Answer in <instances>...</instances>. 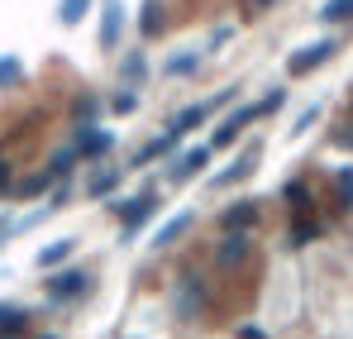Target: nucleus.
Returning <instances> with one entry per match:
<instances>
[{"label": "nucleus", "mask_w": 353, "mask_h": 339, "mask_svg": "<svg viewBox=\"0 0 353 339\" xmlns=\"http://www.w3.org/2000/svg\"><path fill=\"white\" fill-rule=\"evenodd\" d=\"M282 106H287V91H282V86H277V91H268V96H263V101H253V106H239V110L230 115V119H225L215 134H210V148H230V144H234V139L248 129V124H253V119H263V115L282 110Z\"/></svg>", "instance_id": "1"}, {"label": "nucleus", "mask_w": 353, "mask_h": 339, "mask_svg": "<svg viewBox=\"0 0 353 339\" xmlns=\"http://www.w3.org/2000/svg\"><path fill=\"white\" fill-rule=\"evenodd\" d=\"M158 206H163V191L158 186L143 191V196H134V201H124V206H115L119 211V244H134L139 229L148 225V215H158Z\"/></svg>", "instance_id": "2"}, {"label": "nucleus", "mask_w": 353, "mask_h": 339, "mask_svg": "<svg viewBox=\"0 0 353 339\" xmlns=\"http://www.w3.org/2000/svg\"><path fill=\"white\" fill-rule=\"evenodd\" d=\"M334 53H339V39H315V43H305V48H296V53L287 57V77H305V72L325 67Z\"/></svg>", "instance_id": "3"}, {"label": "nucleus", "mask_w": 353, "mask_h": 339, "mask_svg": "<svg viewBox=\"0 0 353 339\" xmlns=\"http://www.w3.org/2000/svg\"><path fill=\"white\" fill-rule=\"evenodd\" d=\"M210 158H215L210 144H191V148H181V158H172V168H168V182H191V177H201V172L210 168Z\"/></svg>", "instance_id": "4"}, {"label": "nucleus", "mask_w": 353, "mask_h": 339, "mask_svg": "<svg viewBox=\"0 0 353 339\" xmlns=\"http://www.w3.org/2000/svg\"><path fill=\"white\" fill-rule=\"evenodd\" d=\"M119 34H124V5L101 0V48H119Z\"/></svg>", "instance_id": "5"}, {"label": "nucleus", "mask_w": 353, "mask_h": 339, "mask_svg": "<svg viewBox=\"0 0 353 339\" xmlns=\"http://www.w3.org/2000/svg\"><path fill=\"white\" fill-rule=\"evenodd\" d=\"M110 148H115V139H110L105 129H81V144H77L81 163H101V158H105Z\"/></svg>", "instance_id": "6"}, {"label": "nucleus", "mask_w": 353, "mask_h": 339, "mask_svg": "<svg viewBox=\"0 0 353 339\" xmlns=\"http://www.w3.org/2000/svg\"><path fill=\"white\" fill-rule=\"evenodd\" d=\"M205 119H210V106H186V110H176V119L168 124V134L181 144V139H186V134H196Z\"/></svg>", "instance_id": "7"}, {"label": "nucleus", "mask_w": 353, "mask_h": 339, "mask_svg": "<svg viewBox=\"0 0 353 339\" xmlns=\"http://www.w3.org/2000/svg\"><path fill=\"white\" fill-rule=\"evenodd\" d=\"M81 287H86L81 268H67V273H58V278H48V287H43V291H48L53 301H67V296H77Z\"/></svg>", "instance_id": "8"}, {"label": "nucleus", "mask_w": 353, "mask_h": 339, "mask_svg": "<svg viewBox=\"0 0 353 339\" xmlns=\"http://www.w3.org/2000/svg\"><path fill=\"white\" fill-rule=\"evenodd\" d=\"M258 153H263V148H258V144H253V148H248V153H243V158H239L234 168L215 172V186H234V182H243V177H253V168H258Z\"/></svg>", "instance_id": "9"}, {"label": "nucleus", "mask_w": 353, "mask_h": 339, "mask_svg": "<svg viewBox=\"0 0 353 339\" xmlns=\"http://www.w3.org/2000/svg\"><path fill=\"white\" fill-rule=\"evenodd\" d=\"M119 182H124V168H101L91 182H86V196H91V201H105Z\"/></svg>", "instance_id": "10"}, {"label": "nucleus", "mask_w": 353, "mask_h": 339, "mask_svg": "<svg viewBox=\"0 0 353 339\" xmlns=\"http://www.w3.org/2000/svg\"><path fill=\"white\" fill-rule=\"evenodd\" d=\"M172 148H176V139H172V134H158V139H148V144H143V153H134V168H148V163L168 158Z\"/></svg>", "instance_id": "11"}, {"label": "nucleus", "mask_w": 353, "mask_h": 339, "mask_svg": "<svg viewBox=\"0 0 353 339\" xmlns=\"http://www.w3.org/2000/svg\"><path fill=\"white\" fill-rule=\"evenodd\" d=\"M191 220H196V215H191V211H176V215H168V220H163V229H158V234H153V249H168V244H172V239H181V229L191 225Z\"/></svg>", "instance_id": "12"}, {"label": "nucleus", "mask_w": 353, "mask_h": 339, "mask_svg": "<svg viewBox=\"0 0 353 339\" xmlns=\"http://www.w3.org/2000/svg\"><path fill=\"white\" fill-rule=\"evenodd\" d=\"M72 253H77V239H58V244H43L34 263H39V268H58V263H67Z\"/></svg>", "instance_id": "13"}, {"label": "nucleus", "mask_w": 353, "mask_h": 339, "mask_svg": "<svg viewBox=\"0 0 353 339\" xmlns=\"http://www.w3.org/2000/svg\"><path fill=\"white\" fill-rule=\"evenodd\" d=\"M196 67H201V53L186 48V53H172L163 62V77H186V72H196Z\"/></svg>", "instance_id": "14"}, {"label": "nucleus", "mask_w": 353, "mask_h": 339, "mask_svg": "<svg viewBox=\"0 0 353 339\" xmlns=\"http://www.w3.org/2000/svg\"><path fill=\"white\" fill-rule=\"evenodd\" d=\"M91 5H96V0H62V5H58V24L77 29V24H81V19L91 14Z\"/></svg>", "instance_id": "15"}, {"label": "nucleus", "mask_w": 353, "mask_h": 339, "mask_svg": "<svg viewBox=\"0 0 353 339\" xmlns=\"http://www.w3.org/2000/svg\"><path fill=\"white\" fill-rule=\"evenodd\" d=\"M24 325H29V311H24V306H5V301H0V335H19Z\"/></svg>", "instance_id": "16"}, {"label": "nucleus", "mask_w": 353, "mask_h": 339, "mask_svg": "<svg viewBox=\"0 0 353 339\" xmlns=\"http://www.w3.org/2000/svg\"><path fill=\"white\" fill-rule=\"evenodd\" d=\"M315 19H320V24H339V19H353V0H330V5H320V10H315Z\"/></svg>", "instance_id": "17"}, {"label": "nucleus", "mask_w": 353, "mask_h": 339, "mask_svg": "<svg viewBox=\"0 0 353 339\" xmlns=\"http://www.w3.org/2000/svg\"><path fill=\"white\" fill-rule=\"evenodd\" d=\"M253 215H258V206H253V201H239L234 211L225 215V229H239V234H243V229L253 225Z\"/></svg>", "instance_id": "18"}, {"label": "nucleus", "mask_w": 353, "mask_h": 339, "mask_svg": "<svg viewBox=\"0 0 353 339\" xmlns=\"http://www.w3.org/2000/svg\"><path fill=\"white\" fill-rule=\"evenodd\" d=\"M96 115H101V101L96 96L77 101V129H96Z\"/></svg>", "instance_id": "19"}, {"label": "nucleus", "mask_w": 353, "mask_h": 339, "mask_svg": "<svg viewBox=\"0 0 353 339\" xmlns=\"http://www.w3.org/2000/svg\"><path fill=\"white\" fill-rule=\"evenodd\" d=\"M143 72H148L143 53H129V57H124V81H129V86H139V81H143Z\"/></svg>", "instance_id": "20"}, {"label": "nucleus", "mask_w": 353, "mask_h": 339, "mask_svg": "<svg viewBox=\"0 0 353 339\" xmlns=\"http://www.w3.org/2000/svg\"><path fill=\"white\" fill-rule=\"evenodd\" d=\"M158 24H163V19H158V0H148V5H143V14H139L143 39H153V34H158Z\"/></svg>", "instance_id": "21"}, {"label": "nucleus", "mask_w": 353, "mask_h": 339, "mask_svg": "<svg viewBox=\"0 0 353 339\" xmlns=\"http://www.w3.org/2000/svg\"><path fill=\"white\" fill-rule=\"evenodd\" d=\"M48 186H53V177H48V172H39V177H29V182H24V186H19L14 196H43Z\"/></svg>", "instance_id": "22"}, {"label": "nucleus", "mask_w": 353, "mask_h": 339, "mask_svg": "<svg viewBox=\"0 0 353 339\" xmlns=\"http://www.w3.org/2000/svg\"><path fill=\"white\" fill-rule=\"evenodd\" d=\"M315 119H320V106H305V110H301V119L292 124V139H301V134H305V129H310Z\"/></svg>", "instance_id": "23"}, {"label": "nucleus", "mask_w": 353, "mask_h": 339, "mask_svg": "<svg viewBox=\"0 0 353 339\" xmlns=\"http://www.w3.org/2000/svg\"><path fill=\"white\" fill-rule=\"evenodd\" d=\"M19 57H0V86H10V81H19Z\"/></svg>", "instance_id": "24"}, {"label": "nucleus", "mask_w": 353, "mask_h": 339, "mask_svg": "<svg viewBox=\"0 0 353 339\" xmlns=\"http://www.w3.org/2000/svg\"><path fill=\"white\" fill-rule=\"evenodd\" d=\"M134 106H139V96H134V91H115V96H110V110H115V115H129Z\"/></svg>", "instance_id": "25"}, {"label": "nucleus", "mask_w": 353, "mask_h": 339, "mask_svg": "<svg viewBox=\"0 0 353 339\" xmlns=\"http://www.w3.org/2000/svg\"><path fill=\"white\" fill-rule=\"evenodd\" d=\"M339 201H344V206H353V168L339 172Z\"/></svg>", "instance_id": "26"}, {"label": "nucleus", "mask_w": 353, "mask_h": 339, "mask_svg": "<svg viewBox=\"0 0 353 339\" xmlns=\"http://www.w3.org/2000/svg\"><path fill=\"white\" fill-rule=\"evenodd\" d=\"M243 249H248V239H243V234H239V239H225V244H220V258H239Z\"/></svg>", "instance_id": "27"}, {"label": "nucleus", "mask_w": 353, "mask_h": 339, "mask_svg": "<svg viewBox=\"0 0 353 339\" xmlns=\"http://www.w3.org/2000/svg\"><path fill=\"white\" fill-rule=\"evenodd\" d=\"M239 339H263V330H253V325H243V330H239Z\"/></svg>", "instance_id": "28"}, {"label": "nucleus", "mask_w": 353, "mask_h": 339, "mask_svg": "<svg viewBox=\"0 0 353 339\" xmlns=\"http://www.w3.org/2000/svg\"><path fill=\"white\" fill-rule=\"evenodd\" d=\"M5 186H10V168L0 163V191H5Z\"/></svg>", "instance_id": "29"}, {"label": "nucleus", "mask_w": 353, "mask_h": 339, "mask_svg": "<svg viewBox=\"0 0 353 339\" xmlns=\"http://www.w3.org/2000/svg\"><path fill=\"white\" fill-rule=\"evenodd\" d=\"M248 5H253V10H263V5H277V0H248Z\"/></svg>", "instance_id": "30"}, {"label": "nucleus", "mask_w": 353, "mask_h": 339, "mask_svg": "<svg viewBox=\"0 0 353 339\" xmlns=\"http://www.w3.org/2000/svg\"><path fill=\"white\" fill-rule=\"evenodd\" d=\"M43 339H53V335H43Z\"/></svg>", "instance_id": "31"}, {"label": "nucleus", "mask_w": 353, "mask_h": 339, "mask_svg": "<svg viewBox=\"0 0 353 339\" xmlns=\"http://www.w3.org/2000/svg\"><path fill=\"white\" fill-rule=\"evenodd\" d=\"M0 339H10V335H0Z\"/></svg>", "instance_id": "32"}]
</instances>
